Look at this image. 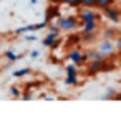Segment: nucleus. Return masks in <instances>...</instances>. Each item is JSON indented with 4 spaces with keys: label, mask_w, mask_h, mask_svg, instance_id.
I'll return each mask as SVG.
<instances>
[{
    "label": "nucleus",
    "mask_w": 121,
    "mask_h": 117,
    "mask_svg": "<svg viewBox=\"0 0 121 117\" xmlns=\"http://www.w3.org/2000/svg\"><path fill=\"white\" fill-rule=\"evenodd\" d=\"M86 56H88V59H93V61H104L106 59V56L99 50H90V51H86Z\"/></svg>",
    "instance_id": "9"
},
{
    "label": "nucleus",
    "mask_w": 121,
    "mask_h": 117,
    "mask_svg": "<svg viewBox=\"0 0 121 117\" xmlns=\"http://www.w3.org/2000/svg\"><path fill=\"white\" fill-rule=\"evenodd\" d=\"M58 17H60V8H58V5L52 4V5L47 8V12H45V22H47V23H50V22L56 20Z\"/></svg>",
    "instance_id": "7"
},
{
    "label": "nucleus",
    "mask_w": 121,
    "mask_h": 117,
    "mask_svg": "<svg viewBox=\"0 0 121 117\" xmlns=\"http://www.w3.org/2000/svg\"><path fill=\"white\" fill-rule=\"evenodd\" d=\"M60 4H63V5H68V7H81L80 0H60Z\"/></svg>",
    "instance_id": "18"
},
{
    "label": "nucleus",
    "mask_w": 121,
    "mask_h": 117,
    "mask_svg": "<svg viewBox=\"0 0 121 117\" xmlns=\"http://www.w3.org/2000/svg\"><path fill=\"white\" fill-rule=\"evenodd\" d=\"M78 20H80V25L81 23H88V22H98L101 18V15L98 12H95L91 7H83L80 12H78Z\"/></svg>",
    "instance_id": "2"
},
{
    "label": "nucleus",
    "mask_w": 121,
    "mask_h": 117,
    "mask_svg": "<svg viewBox=\"0 0 121 117\" xmlns=\"http://www.w3.org/2000/svg\"><path fill=\"white\" fill-rule=\"evenodd\" d=\"M47 22H40V23H35V31H38V30H45L47 28Z\"/></svg>",
    "instance_id": "22"
},
{
    "label": "nucleus",
    "mask_w": 121,
    "mask_h": 117,
    "mask_svg": "<svg viewBox=\"0 0 121 117\" xmlns=\"http://www.w3.org/2000/svg\"><path fill=\"white\" fill-rule=\"evenodd\" d=\"M2 71H4V68H2V66H0V74H2Z\"/></svg>",
    "instance_id": "31"
},
{
    "label": "nucleus",
    "mask_w": 121,
    "mask_h": 117,
    "mask_svg": "<svg viewBox=\"0 0 121 117\" xmlns=\"http://www.w3.org/2000/svg\"><path fill=\"white\" fill-rule=\"evenodd\" d=\"M116 36H118V31H116V28H104V30H103V38L114 40Z\"/></svg>",
    "instance_id": "14"
},
{
    "label": "nucleus",
    "mask_w": 121,
    "mask_h": 117,
    "mask_svg": "<svg viewBox=\"0 0 121 117\" xmlns=\"http://www.w3.org/2000/svg\"><path fill=\"white\" fill-rule=\"evenodd\" d=\"M38 56H40V51H38V50H33V51H30V58H32V59H37Z\"/></svg>",
    "instance_id": "25"
},
{
    "label": "nucleus",
    "mask_w": 121,
    "mask_h": 117,
    "mask_svg": "<svg viewBox=\"0 0 121 117\" xmlns=\"http://www.w3.org/2000/svg\"><path fill=\"white\" fill-rule=\"evenodd\" d=\"M119 53H121V48H119Z\"/></svg>",
    "instance_id": "33"
},
{
    "label": "nucleus",
    "mask_w": 121,
    "mask_h": 117,
    "mask_svg": "<svg viewBox=\"0 0 121 117\" xmlns=\"http://www.w3.org/2000/svg\"><path fill=\"white\" fill-rule=\"evenodd\" d=\"M66 56L70 58V61L71 63H75L76 66H81V64H85L86 61H88V56H86V53H83V51H80V50H70L68 53H66Z\"/></svg>",
    "instance_id": "4"
},
{
    "label": "nucleus",
    "mask_w": 121,
    "mask_h": 117,
    "mask_svg": "<svg viewBox=\"0 0 121 117\" xmlns=\"http://www.w3.org/2000/svg\"><path fill=\"white\" fill-rule=\"evenodd\" d=\"M116 2V0H95V7L98 8H104V7H109Z\"/></svg>",
    "instance_id": "17"
},
{
    "label": "nucleus",
    "mask_w": 121,
    "mask_h": 117,
    "mask_svg": "<svg viewBox=\"0 0 121 117\" xmlns=\"http://www.w3.org/2000/svg\"><path fill=\"white\" fill-rule=\"evenodd\" d=\"M0 59H2V55H0Z\"/></svg>",
    "instance_id": "32"
},
{
    "label": "nucleus",
    "mask_w": 121,
    "mask_h": 117,
    "mask_svg": "<svg viewBox=\"0 0 121 117\" xmlns=\"http://www.w3.org/2000/svg\"><path fill=\"white\" fill-rule=\"evenodd\" d=\"M109 97H111V96H109V94H103V96H101V99H103V101H108V99H109Z\"/></svg>",
    "instance_id": "28"
},
{
    "label": "nucleus",
    "mask_w": 121,
    "mask_h": 117,
    "mask_svg": "<svg viewBox=\"0 0 121 117\" xmlns=\"http://www.w3.org/2000/svg\"><path fill=\"white\" fill-rule=\"evenodd\" d=\"M23 56H25V55H17L13 50H7V51H4V55H2V58H5L7 61H12V63L23 59Z\"/></svg>",
    "instance_id": "8"
},
{
    "label": "nucleus",
    "mask_w": 121,
    "mask_h": 117,
    "mask_svg": "<svg viewBox=\"0 0 121 117\" xmlns=\"http://www.w3.org/2000/svg\"><path fill=\"white\" fill-rule=\"evenodd\" d=\"M98 50L106 56V58H109L111 55H114V51H116V46H114V41L113 40H108V38H103L101 41H99V45H98Z\"/></svg>",
    "instance_id": "5"
},
{
    "label": "nucleus",
    "mask_w": 121,
    "mask_h": 117,
    "mask_svg": "<svg viewBox=\"0 0 121 117\" xmlns=\"http://www.w3.org/2000/svg\"><path fill=\"white\" fill-rule=\"evenodd\" d=\"M101 64H103V61H93V59H90L88 74H90V76H95L96 73H99V71H101Z\"/></svg>",
    "instance_id": "10"
},
{
    "label": "nucleus",
    "mask_w": 121,
    "mask_h": 117,
    "mask_svg": "<svg viewBox=\"0 0 121 117\" xmlns=\"http://www.w3.org/2000/svg\"><path fill=\"white\" fill-rule=\"evenodd\" d=\"M60 33L61 31H48L47 36L42 40V45L45 48H52V50L58 48V45H60Z\"/></svg>",
    "instance_id": "3"
},
{
    "label": "nucleus",
    "mask_w": 121,
    "mask_h": 117,
    "mask_svg": "<svg viewBox=\"0 0 121 117\" xmlns=\"http://www.w3.org/2000/svg\"><path fill=\"white\" fill-rule=\"evenodd\" d=\"M65 73H66V76L78 74V66L75 63H68V64H65Z\"/></svg>",
    "instance_id": "15"
},
{
    "label": "nucleus",
    "mask_w": 121,
    "mask_h": 117,
    "mask_svg": "<svg viewBox=\"0 0 121 117\" xmlns=\"http://www.w3.org/2000/svg\"><path fill=\"white\" fill-rule=\"evenodd\" d=\"M10 68H12V61H9V63L5 64V69H10Z\"/></svg>",
    "instance_id": "29"
},
{
    "label": "nucleus",
    "mask_w": 121,
    "mask_h": 117,
    "mask_svg": "<svg viewBox=\"0 0 121 117\" xmlns=\"http://www.w3.org/2000/svg\"><path fill=\"white\" fill-rule=\"evenodd\" d=\"M43 99H45V101H55L53 96H43Z\"/></svg>",
    "instance_id": "27"
},
{
    "label": "nucleus",
    "mask_w": 121,
    "mask_h": 117,
    "mask_svg": "<svg viewBox=\"0 0 121 117\" xmlns=\"http://www.w3.org/2000/svg\"><path fill=\"white\" fill-rule=\"evenodd\" d=\"M33 96H32V92H22L20 94V99H23V101H30Z\"/></svg>",
    "instance_id": "24"
},
{
    "label": "nucleus",
    "mask_w": 121,
    "mask_h": 117,
    "mask_svg": "<svg viewBox=\"0 0 121 117\" xmlns=\"http://www.w3.org/2000/svg\"><path fill=\"white\" fill-rule=\"evenodd\" d=\"M9 92H10V96H12V97H20L22 89H20V87H17V86H12V87L9 89Z\"/></svg>",
    "instance_id": "20"
},
{
    "label": "nucleus",
    "mask_w": 121,
    "mask_h": 117,
    "mask_svg": "<svg viewBox=\"0 0 121 117\" xmlns=\"http://www.w3.org/2000/svg\"><path fill=\"white\" fill-rule=\"evenodd\" d=\"M65 84H66V86H78V84H80V78H78V74L66 76V79H65Z\"/></svg>",
    "instance_id": "16"
},
{
    "label": "nucleus",
    "mask_w": 121,
    "mask_h": 117,
    "mask_svg": "<svg viewBox=\"0 0 121 117\" xmlns=\"http://www.w3.org/2000/svg\"><path fill=\"white\" fill-rule=\"evenodd\" d=\"M37 2H38V0H30V5H35Z\"/></svg>",
    "instance_id": "30"
},
{
    "label": "nucleus",
    "mask_w": 121,
    "mask_h": 117,
    "mask_svg": "<svg viewBox=\"0 0 121 117\" xmlns=\"http://www.w3.org/2000/svg\"><path fill=\"white\" fill-rule=\"evenodd\" d=\"M106 94H109V96H111V97H113V96H114V94H116V91H114V89H113V87H108V91H106Z\"/></svg>",
    "instance_id": "26"
},
{
    "label": "nucleus",
    "mask_w": 121,
    "mask_h": 117,
    "mask_svg": "<svg viewBox=\"0 0 121 117\" xmlns=\"http://www.w3.org/2000/svg\"><path fill=\"white\" fill-rule=\"evenodd\" d=\"M66 41H68L70 45H78V43L81 41V35H70Z\"/></svg>",
    "instance_id": "19"
},
{
    "label": "nucleus",
    "mask_w": 121,
    "mask_h": 117,
    "mask_svg": "<svg viewBox=\"0 0 121 117\" xmlns=\"http://www.w3.org/2000/svg\"><path fill=\"white\" fill-rule=\"evenodd\" d=\"M35 31V25H27V27H20L13 30V35H23V33H33Z\"/></svg>",
    "instance_id": "12"
},
{
    "label": "nucleus",
    "mask_w": 121,
    "mask_h": 117,
    "mask_svg": "<svg viewBox=\"0 0 121 117\" xmlns=\"http://www.w3.org/2000/svg\"><path fill=\"white\" fill-rule=\"evenodd\" d=\"M103 10H104V15H106V18H109L111 22H114V23H119V22H121V13H119V10H118V8H114L113 5H109V7H104Z\"/></svg>",
    "instance_id": "6"
},
{
    "label": "nucleus",
    "mask_w": 121,
    "mask_h": 117,
    "mask_svg": "<svg viewBox=\"0 0 121 117\" xmlns=\"http://www.w3.org/2000/svg\"><path fill=\"white\" fill-rule=\"evenodd\" d=\"M28 74H32V68H22V69H15V71L12 73L13 78H25V76H28Z\"/></svg>",
    "instance_id": "13"
},
{
    "label": "nucleus",
    "mask_w": 121,
    "mask_h": 117,
    "mask_svg": "<svg viewBox=\"0 0 121 117\" xmlns=\"http://www.w3.org/2000/svg\"><path fill=\"white\" fill-rule=\"evenodd\" d=\"M23 35H25V36H23L25 41H37V36H35V35H32V33H23Z\"/></svg>",
    "instance_id": "23"
},
{
    "label": "nucleus",
    "mask_w": 121,
    "mask_h": 117,
    "mask_svg": "<svg viewBox=\"0 0 121 117\" xmlns=\"http://www.w3.org/2000/svg\"><path fill=\"white\" fill-rule=\"evenodd\" d=\"M80 4H81V7H95V0H80Z\"/></svg>",
    "instance_id": "21"
},
{
    "label": "nucleus",
    "mask_w": 121,
    "mask_h": 117,
    "mask_svg": "<svg viewBox=\"0 0 121 117\" xmlns=\"http://www.w3.org/2000/svg\"><path fill=\"white\" fill-rule=\"evenodd\" d=\"M56 25H58V28L61 31L71 33V31H75V30L80 28V20H78L76 15H71V17L70 15L68 17H58L56 18Z\"/></svg>",
    "instance_id": "1"
},
{
    "label": "nucleus",
    "mask_w": 121,
    "mask_h": 117,
    "mask_svg": "<svg viewBox=\"0 0 121 117\" xmlns=\"http://www.w3.org/2000/svg\"><path fill=\"white\" fill-rule=\"evenodd\" d=\"M98 30V22H88L81 23V33H93Z\"/></svg>",
    "instance_id": "11"
}]
</instances>
